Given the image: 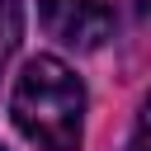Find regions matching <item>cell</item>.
Wrapping results in <instances>:
<instances>
[{
	"label": "cell",
	"mask_w": 151,
	"mask_h": 151,
	"mask_svg": "<svg viewBox=\"0 0 151 151\" xmlns=\"http://www.w3.org/2000/svg\"><path fill=\"white\" fill-rule=\"evenodd\" d=\"M14 127L42 151H76L85 132V85L57 57H33L9 94Z\"/></svg>",
	"instance_id": "obj_1"
},
{
	"label": "cell",
	"mask_w": 151,
	"mask_h": 151,
	"mask_svg": "<svg viewBox=\"0 0 151 151\" xmlns=\"http://www.w3.org/2000/svg\"><path fill=\"white\" fill-rule=\"evenodd\" d=\"M42 24L66 47H99L113 38V9L109 0H42Z\"/></svg>",
	"instance_id": "obj_2"
},
{
	"label": "cell",
	"mask_w": 151,
	"mask_h": 151,
	"mask_svg": "<svg viewBox=\"0 0 151 151\" xmlns=\"http://www.w3.org/2000/svg\"><path fill=\"white\" fill-rule=\"evenodd\" d=\"M19 33H24V9H19V0H0V71H5V61L14 57V47H19Z\"/></svg>",
	"instance_id": "obj_3"
},
{
	"label": "cell",
	"mask_w": 151,
	"mask_h": 151,
	"mask_svg": "<svg viewBox=\"0 0 151 151\" xmlns=\"http://www.w3.org/2000/svg\"><path fill=\"white\" fill-rule=\"evenodd\" d=\"M127 151H151V94H146V99H142V109H137V123H132Z\"/></svg>",
	"instance_id": "obj_4"
},
{
	"label": "cell",
	"mask_w": 151,
	"mask_h": 151,
	"mask_svg": "<svg viewBox=\"0 0 151 151\" xmlns=\"http://www.w3.org/2000/svg\"><path fill=\"white\" fill-rule=\"evenodd\" d=\"M123 9H127V24L137 33H151V0H123Z\"/></svg>",
	"instance_id": "obj_5"
},
{
	"label": "cell",
	"mask_w": 151,
	"mask_h": 151,
	"mask_svg": "<svg viewBox=\"0 0 151 151\" xmlns=\"http://www.w3.org/2000/svg\"><path fill=\"white\" fill-rule=\"evenodd\" d=\"M0 151H5V146H0Z\"/></svg>",
	"instance_id": "obj_6"
}]
</instances>
